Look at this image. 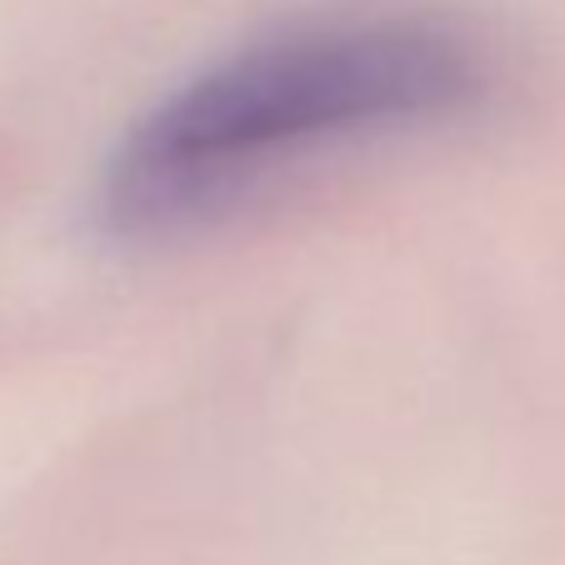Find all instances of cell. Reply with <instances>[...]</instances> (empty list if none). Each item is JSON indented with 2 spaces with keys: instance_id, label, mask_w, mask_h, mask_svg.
<instances>
[{
  "instance_id": "cell-1",
  "label": "cell",
  "mask_w": 565,
  "mask_h": 565,
  "mask_svg": "<svg viewBox=\"0 0 565 565\" xmlns=\"http://www.w3.org/2000/svg\"><path fill=\"white\" fill-rule=\"evenodd\" d=\"M491 61L440 15H331L225 55L136 120L100 181L116 235H171L331 140L476 106Z\"/></svg>"
}]
</instances>
